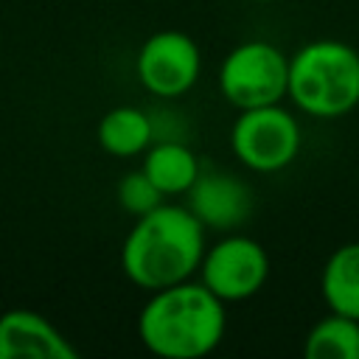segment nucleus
<instances>
[{
  "instance_id": "obj_12",
  "label": "nucleus",
  "mask_w": 359,
  "mask_h": 359,
  "mask_svg": "<svg viewBox=\"0 0 359 359\" xmlns=\"http://www.w3.org/2000/svg\"><path fill=\"white\" fill-rule=\"evenodd\" d=\"M154 137L151 118L137 107H115L98 121V143L112 157H135Z\"/></svg>"
},
{
  "instance_id": "obj_4",
  "label": "nucleus",
  "mask_w": 359,
  "mask_h": 359,
  "mask_svg": "<svg viewBox=\"0 0 359 359\" xmlns=\"http://www.w3.org/2000/svg\"><path fill=\"white\" fill-rule=\"evenodd\" d=\"M289 87V56L266 39L236 45L219 65V90L236 109L280 104Z\"/></svg>"
},
{
  "instance_id": "obj_1",
  "label": "nucleus",
  "mask_w": 359,
  "mask_h": 359,
  "mask_svg": "<svg viewBox=\"0 0 359 359\" xmlns=\"http://www.w3.org/2000/svg\"><path fill=\"white\" fill-rule=\"evenodd\" d=\"M205 224L182 205H157L137 216L121 247L123 275L149 292L174 286L199 272Z\"/></svg>"
},
{
  "instance_id": "obj_6",
  "label": "nucleus",
  "mask_w": 359,
  "mask_h": 359,
  "mask_svg": "<svg viewBox=\"0 0 359 359\" xmlns=\"http://www.w3.org/2000/svg\"><path fill=\"white\" fill-rule=\"evenodd\" d=\"M199 275L222 303H241L264 289L269 278V255L255 238L233 233L213 247H205Z\"/></svg>"
},
{
  "instance_id": "obj_10",
  "label": "nucleus",
  "mask_w": 359,
  "mask_h": 359,
  "mask_svg": "<svg viewBox=\"0 0 359 359\" xmlns=\"http://www.w3.org/2000/svg\"><path fill=\"white\" fill-rule=\"evenodd\" d=\"M143 174L157 185L163 196H180L188 194V188L202 174L196 154L180 143V140H160L146 149L143 157Z\"/></svg>"
},
{
  "instance_id": "obj_11",
  "label": "nucleus",
  "mask_w": 359,
  "mask_h": 359,
  "mask_svg": "<svg viewBox=\"0 0 359 359\" xmlns=\"http://www.w3.org/2000/svg\"><path fill=\"white\" fill-rule=\"evenodd\" d=\"M320 292L331 311L359 320V241H348L328 255Z\"/></svg>"
},
{
  "instance_id": "obj_5",
  "label": "nucleus",
  "mask_w": 359,
  "mask_h": 359,
  "mask_svg": "<svg viewBox=\"0 0 359 359\" xmlns=\"http://www.w3.org/2000/svg\"><path fill=\"white\" fill-rule=\"evenodd\" d=\"M230 149L250 171H283L300 151V123L280 104L241 109L230 129Z\"/></svg>"
},
{
  "instance_id": "obj_9",
  "label": "nucleus",
  "mask_w": 359,
  "mask_h": 359,
  "mask_svg": "<svg viewBox=\"0 0 359 359\" xmlns=\"http://www.w3.org/2000/svg\"><path fill=\"white\" fill-rule=\"evenodd\" d=\"M62 331L31 309H11L0 317V359H76Z\"/></svg>"
},
{
  "instance_id": "obj_14",
  "label": "nucleus",
  "mask_w": 359,
  "mask_h": 359,
  "mask_svg": "<svg viewBox=\"0 0 359 359\" xmlns=\"http://www.w3.org/2000/svg\"><path fill=\"white\" fill-rule=\"evenodd\" d=\"M163 194L157 191V185L140 171H129L121 182H118V202L126 213L132 216H143L149 210H154L157 205H163Z\"/></svg>"
},
{
  "instance_id": "obj_15",
  "label": "nucleus",
  "mask_w": 359,
  "mask_h": 359,
  "mask_svg": "<svg viewBox=\"0 0 359 359\" xmlns=\"http://www.w3.org/2000/svg\"><path fill=\"white\" fill-rule=\"evenodd\" d=\"M252 3H275V0H252Z\"/></svg>"
},
{
  "instance_id": "obj_7",
  "label": "nucleus",
  "mask_w": 359,
  "mask_h": 359,
  "mask_svg": "<svg viewBox=\"0 0 359 359\" xmlns=\"http://www.w3.org/2000/svg\"><path fill=\"white\" fill-rule=\"evenodd\" d=\"M202 70L199 45L182 31H157L151 34L135 59V73L140 84L157 98L185 95Z\"/></svg>"
},
{
  "instance_id": "obj_3",
  "label": "nucleus",
  "mask_w": 359,
  "mask_h": 359,
  "mask_svg": "<svg viewBox=\"0 0 359 359\" xmlns=\"http://www.w3.org/2000/svg\"><path fill=\"white\" fill-rule=\"evenodd\" d=\"M292 104L311 118H342L359 104V50L339 39H314L289 56Z\"/></svg>"
},
{
  "instance_id": "obj_13",
  "label": "nucleus",
  "mask_w": 359,
  "mask_h": 359,
  "mask_svg": "<svg viewBox=\"0 0 359 359\" xmlns=\"http://www.w3.org/2000/svg\"><path fill=\"white\" fill-rule=\"evenodd\" d=\"M306 359H359V320L331 311L303 339Z\"/></svg>"
},
{
  "instance_id": "obj_8",
  "label": "nucleus",
  "mask_w": 359,
  "mask_h": 359,
  "mask_svg": "<svg viewBox=\"0 0 359 359\" xmlns=\"http://www.w3.org/2000/svg\"><path fill=\"white\" fill-rule=\"evenodd\" d=\"M185 196V208L205 224V230H236L252 213V191L224 171H202Z\"/></svg>"
},
{
  "instance_id": "obj_2",
  "label": "nucleus",
  "mask_w": 359,
  "mask_h": 359,
  "mask_svg": "<svg viewBox=\"0 0 359 359\" xmlns=\"http://www.w3.org/2000/svg\"><path fill=\"white\" fill-rule=\"evenodd\" d=\"M224 306L202 280L191 278L151 292L137 314V337L154 356L199 359L224 337Z\"/></svg>"
}]
</instances>
